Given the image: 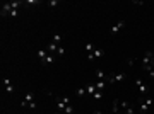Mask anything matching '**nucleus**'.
I'll return each mask as SVG.
<instances>
[{
  "instance_id": "nucleus-1",
  "label": "nucleus",
  "mask_w": 154,
  "mask_h": 114,
  "mask_svg": "<svg viewBox=\"0 0 154 114\" xmlns=\"http://www.w3.org/2000/svg\"><path fill=\"white\" fill-rule=\"evenodd\" d=\"M152 97H149V95H140V99H139V109H140V113L142 114H147V111H149V107L152 106Z\"/></svg>"
},
{
  "instance_id": "nucleus-2",
  "label": "nucleus",
  "mask_w": 154,
  "mask_h": 114,
  "mask_svg": "<svg viewBox=\"0 0 154 114\" xmlns=\"http://www.w3.org/2000/svg\"><path fill=\"white\" fill-rule=\"evenodd\" d=\"M55 104H57V107H58V111H63L65 106L70 104V99L69 97H55Z\"/></svg>"
},
{
  "instance_id": "nucleus-3",
  "label": "nucleus",
  "mask_w": 154,
  "mask_h": 114,
  "mask_svg": "<svg viewBox=\"0 0 154 114\" xmlns=\"http://www.w3.org/2000/svg\"><path fill=\"white\" fill-rule=\"evenodd\" d=\"M125 26H127V21H123V19H122V21H118L115 26H111V27H110V34H118Z\"/></svg>"
},
{
  "instance_id": "nucleus-4",
  "label": "nucleus",
  "mask_w": 154,
  "mask_h": 114,
  "mask_svg": "<svg viewBox=\"0 0 154 114\" xmlns=\"http://www.w3.org/2000/svg\"><path fill=\"white\" fill-rule=\"evenodd\" d=\"M101 56H105V49L96 48L93 53H89V54H88V60H89V61H94L96 58H101Z\"/></svg>"
},
{
  "instance_id": "nucleus-5",
  "label": "nucleus",
  "mask_w": 154,
  "mask_h": 114,
  "mask_svg": "<svg viewBox=\"0 0 154 114\" xmlns=\"http://www.w3.org/2000/svg\"><path fill=\"white\" fill-rule=\"evenodd\" d=\"M135 83H137V87H139V90H140V95H146V94H147V85H146V82L142 80V78H139V77H135Z\"/></svg>"
},
{
  "instance_id": "nucleus-6",
  "label": "nucleus",
  "mask_w": 154,
  "mask_h": 114,
  "mask_svg": "<svg viewBox=\"0 0 154 114\" xmlns=\"http://www.w3.org/2000/svg\"><path fill=\"white\" fill-rule=\"evenodd\" d=\"M31 102H34V94L33 92H26L24 94V99L21 101V106L22 107H28Z\"/></svg>"
},
{
  "instance_id": "nucleus-7",
  "label": "nucleus",
  "mask_w": 154,
  "mask_h": 114,
  "mask_svg": "<svg viewBox=\"0 0 154 114\" xmlns=\"http://www.w3.org/2000/svg\"><path fill=\"white\" fill-rule=\"evenodd\" d=\"M4 87H5V92L9 94V95H12L14 94V90H16V87L12 85V82H11V78H4Z\"/></svg>"
},
{
  "instance_id": "nucleus-8",
  "label": "nucleus",
  "mask_w": 154,
  "mask_h": 114,
  "mask_svg": "<svg viewBox=\"0 0 154 114\" xmlns=\"http://www.w3.org/2000/svg\"><path fill=\"white\" fill-rule=\"evenodd\" d=\"M152 58H154V53H152V51H146V54L142 56V65H151Z\"/></svg>"
},
{
  "instance_id": "nucleus-9",
  "label": "nucleus",
  "mask_w": 154,
  "mask_h": 114,
  "mask_svg": "<svg viewBox=\"0 0 154 114\" xmlns=\"http://www.w3.org/2000/svg\"><path fill=\"white\" fill-rule=\"evenodd\" d=\"M120 106H122V109L125 111V114H134V107H132V104H128L127 101H122Z\"/></svg>"
},
{
  "instance_id": "nucleus-10",
  "label": "nucleus",
  "mask_w": 154,
  "mask_h": 114,
  "mask_svg": "<svg viewBox=\"0 0 154 114\" xmlns=\"http://www.w3.org/2000/svg\"><path fill=\"white\" fill-rule=\"evenodd\" d=\"M55 61H57V56H55V54H48V56L45 58V61H41V65H43V66H48V65H53Z\"/></svg>"
},
{
  "instance_id": "nucleus-11",
  "label": "nucleus",
  "mask_w": 154,
  "mask_h": 114,
  "mask_svg": "<svg viewBox=\"0 0 154 114\" xmlns=\"http://www.w3.org/2000/svg\"><path fill=\"white\" fill-rule=\"evenodd\" d=\"M94 85H96V90L103 92V90H105V89L108 87V82H106V80H98L96 83H94Z\"/></svg>"
},
{
  "instance_id": "nucleus-12",
  "label": "nucleus",
  "mask_w": 154,
  "mask_h": 114,
  "mask_svg": "<svg viewBox=\"0 0 154 114\" xmlns=\"http://www.w3.org/2000/svg\"><path fill=\"white\" fill-rule=\"evenodd\" d=\"M142 70L147 72L149 78H152V80H154V66L152 65H142Z\"/></svg>"
},
{
  "instance_id": "nucleus-13",
  "label": "nucleus",
  "mask_w": 154,
  "mask_h": 114,
  "mask_svg": "<svg viewBox=\"0 0 154 114\" xmlns=\"http://www.w3.org/2000/svg\"><path fill=\"white\" fill-rule=\"evenodd\" d=\"M86 92H88V95H93V94L96 92V85H94V83H89V85H86Z\"/></svg>"
},
{
  "instance_id": "nucleus-14",
  "label": "nucleus",
  "mask_w": 154,
  "mask_h": 114,
  "mask_svg": "<svg viewBox=\"0 0 154 114\" xmlns=\"http://www.w3.org/2000/svg\"><path fill=\"white\" fill-rule=\"evenodd\" d=\"M96 77H98V80H106V77H108V75H106L103 70H99V68H98V70H96Z\"/></svg>"
},
{
  "instance_id": "nucleus-15",
  "label": "nucleus",
  "mask_w": 154,
  "mask_h": 114,
  "mask_svg": "<svg viewBox=\"0 0 154 114\" xmlns=\"http://www.w3.org/2000/svg\"><path fill=\"white\" fill-rule=\"evenodd\" d=\"M86 94H88V92H86V87H79V89L75 90V95H77V97H84Z\"/></svg>"
},
{
  "instance_id": "nucleus-16",
  "label": "nucleus",
  "mask_w": 154,
  "mask_h": 114,
  "mask_svg": "<svg viewBox=\"0 0 154 114\" xmlns=\"http://www.w3.org/2000/svg\"><path fill=\"white\" fill-rule=\"evenodd\" d=\"M91 97H93L94 101H101V99H103V92H99V90H96V92H94L93 95H91Z\"/></svg>"
},
{
  "instance_id": "nucleus-17",
  "label": "nucleus",
  "mask_w": 154,
  "mask_h": 114,
  "mask_svg": "<svg viewBox=\"0 0 154 114\" xmlns=\"http://www.w3.org/2000/svg\"><path fill=\"white\" fill-rule=\"evenodd\" d=\"M60 113L72 114V113H74V106H72V104H69V106H65V109H63V111H60Z\"/></svg>"
},
{
  "instance_id": "nucleus-18",
  "label": "nucleus",
  "mask_w": 154,
  "mask_h": 114,
  "mask_svg": "<svg viewBox=\"0 0 154 114\" xmlns=\"http://www.w3.org/2000/svg\"><path fill=\"white\" fill-rule=\"evenodd\" d=\"M94 49H96V46H94L93 43H88V44H86V51H88V54H89V53H93Z\"/></svg>"
},
{
  "instance_id": "nucleus-19",
  "label": "nucleus",
  "mask_w": 154,
  "mask_h": 114,
  "mask_svg": "<svg viewBox=\"0 0 154 114\" xmlns=\"http://www.w3.org/2000/svg\"><path fill=\"white\" fill-rule=\"evenodd\" d=\"M63 54H65V48H63V46H58V49H57V58H58V56H63Z\"/></svg>"
},
{
  "instance_id": "nucleus-20",
  "label": "nucleus",
  "mask_w": 154,
  "mask_h": 114,
  "mask_svg": "<svg viewBox=\"0 0 154 114\" xmlns=\"http://www.w3.org/2000/svg\"><path fill=\"white\" fill-rule=\"evenodd\" d=\"M53 43L60 46V43H62V36H60V34H55V36H53Z\"/></svg>"
},
{
  "instance_id": "nucleus-21",
  "label": "nucleus",
  "mask_w": 154,
  "mask_h": 114,
  "mask_svg": "<svg viewBox=\"0 0 154 114\" xmlns=\"http://www.w3.org/2000/svg\"><path fill=\"white\" fill-rule=\"evenodd\" d=\"M46 5L48 7H57L58 5V2H57V0H50V2H46Z\"/></svg>"
},
{
  "instance_id": "nucleus-22",
  "label": "nucleus",
  "mask_w": 154,
  "mask_h": 114,
  "mask_svg": "<svg viewBox=\"0 0 154 114\" xmlns=\"http://www.w3.org/2000/svg\"><path fill=\"white\" fill-rule=\"evenodd\" d=\"M26 4H28V5H36V4H39V0H28Z\"/></svg>"
},
{
  "instance_id": "nucleus-23",
  "label": "nucleus",
  "mask_w": 154,
  "mask_h": 114,
  "mask_svg": "<svg viewBox=\"0 0 154 114\" xmlns=\"http://www.w3.org/2000/svg\"><path fill=\"white\" fill-rule=\"evenodd\" d=\"M17 14H19V10H11V14H9V17H17Z\"/></svg>"
},
{
  "instance_id": "nucleus-24",
  "label": "nucleus",
  "mask_w": 154,
  "mask_h": 114,
  "mask_svg": "<svg viewBox=\"0 0 154 114\" xmlns=\"http://www.w3.org/2000/svg\"><path fill=\"white\" fill-rule=\"evenodd\" d=\"M36 107H38V106H36V102H31V104L28 106V109H33V111H34Z\"/></svg>"
},
{
  "instance_id": "nucleus-25",
  "label": "nucleus",
  "mask_w": 154,
  "mask_h": 114,
  "mask_svg": "<svg viewBox=\"0 0 154 114\" xmlns=\"http://www.w3.org/2000/svg\"><path fill=\"white\" fill-rule=\"evenodd\" d=\"M134 63H135V58H130L128 60V66H134Z\"/></svg>"
},
{
  "instance_id": "nucleus-26",
  "label": "nucleus",
  "mask_w": 154,
  "mask_h": 114,
  "mask_svg": "<svg viewBox=\"0 0 154 114\" xmlns=\"http://www.w3.org/2000/svg\"><path fill=\"white\" fill-rule=\"evenodd\" d=\"M93 114H103V113H101V111H98V109H96V111H94Z\"/></svg>"
},
{
  "instance_id": "nucleus-27",
  "label": "nucleus",
  "mask_w": 154,
  "mask_h": 114,
  "mask_svg": "<svg viewBox=\"0 0 154 114\" xmlns=\"http://www.w3.org/2000/svg\"><path fill=\"white\" fill-rule=\"evenodd\" d=\"M151 65H152V66H154V58H152V61H151Z\"/></svg>"
},
{
  "instance_id": "nucleus-28",
  "label": "nucleus",
  "mask_w": 154,
  "mask_h": 114,
  "mask_svg": "<svg viewBox=\"0 0 154 114\" xmlns=\"http://www.w3.org/2000/svg\"><path fill=\"white\" fill-rule=\"evenodd\" d=\"M57 114H65V113H60V111H58V113H57Z\"/></svg>"
}]
</instances>
